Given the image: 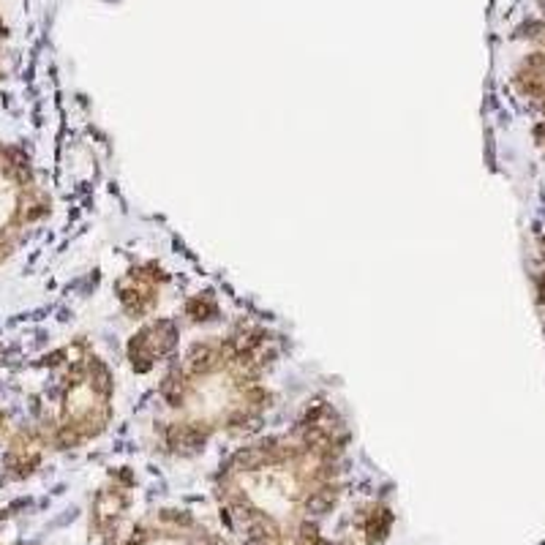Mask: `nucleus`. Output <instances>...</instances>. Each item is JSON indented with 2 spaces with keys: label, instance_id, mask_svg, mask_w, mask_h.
I'll list each match as a JSON object with an SVG mask.
<instances>
[{
  "label": "nucleus",
  "instance_id": "nucleus-1",
  "mask_svg": "<svg viewBox=\"0 0 545 545\" xmlns=\"http://www.w3.org/2000/svg\"><path fill=\"white\" fill-rule=\"evenodd\" d=\"M14 164H19V159H17V156H11V150H6V147L0 145V169L14 166ZM0 256H3V254H0Z\"/></svg>",
  "mask_w": 545,
  "mask_h": 545
}]
</instances>
